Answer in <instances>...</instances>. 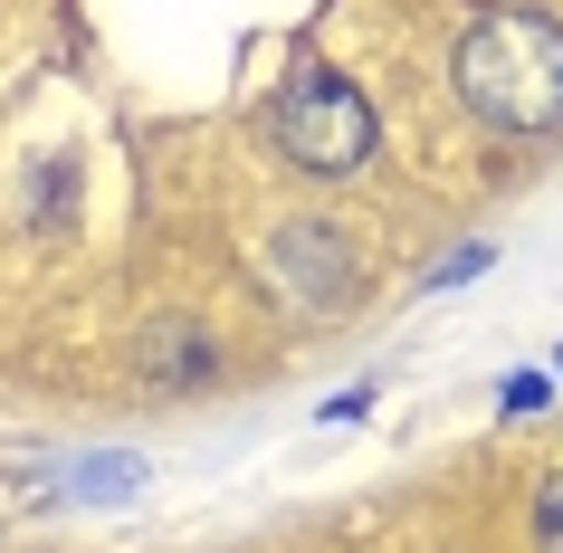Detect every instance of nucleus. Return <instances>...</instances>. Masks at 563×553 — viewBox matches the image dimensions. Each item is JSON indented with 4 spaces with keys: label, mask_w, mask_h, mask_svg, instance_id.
Segmentation results:
<instances>
[{
    "label": "nucleus",
    "mask_w": 563,
    "mask_h": 553,
    "mask_svg": "<svg viewBox=\"0 0 563 553\" xmlns=\"http://www.w3.org/2000/svg\"><path fill=\"white\" fill-rule=\"evenodd\" d=\"M449 87L487 134L526 144V134H554L563 124V30L544 10H487L459 30L449 48Z\"/></svg>",
    "instance_id": "nucleus-1"
},
{
    "label": "nucleus",
    "mask_w": 563,
    "mask_h": 553,
    "mask_svg": "<svg viewBox=\"0 0 563 553\" xmlns=\"http://www.w3.org/2000/svg\"><path fill=\"white\" fill-rule=\"evenodd\" d=\"M267 144L287 153L297 173H316V181H354L363 163H373V144H383V124H373V96H363L354 77L297 67V77L277 87V106H267Z\"/></svg>",
    "instance_id": "nucleus-2"
},
{
    "label": "nucleus",
    "mask_w": 563,
    "mask_h": 553,
    "mask_svg": "<svg viewBox=\"0 0 563 553\" xmlns=\"http://www.w3.org/2000/svg\"><path fill=\"white\" fill-rule=\"evenodd\" d=\"M354 239L334 230V220H287V230L267 239L258 258V287L287 306V316H334L344 296H354Z\"/></svg>",
    "instance_id": "nucleus-3"
},
{
    "label": "nucleus",
    "mask_w": 563,
    "mask_h": 553,
    "mask_svg": "<svg viewBox=\"0 0 563 553\" xmlns=\"http://www.w3.org/2000/svg\"><path fill=\"white\" fill-rule=\"evenodd\" d=\"M210 373H220V353H210L201 324H181V316H153L144 324V344H134V381H144V391L181 401V391H201Z\"/></svg>",
    "instance_id": "nucleus-4"
},
{
    "label": "nucleus",
    "mask_w": 563,
    "mask_h": 553,
    "mask_svg": "<svg viewBox=\"0 0 563 553\" xmlns=\"http://www.w3.org/2000/svg\"><path fill=\"white\" fill-rule=\"evenodd\" d=\"M487 258H497L487 239H459L449 258H430V267H420V287H430V296H440V287H468V277H487Z\"/></svg>",
    "instance_id": "nucleus-5"
},
{
    "label": "nucleus",
    "mask_w": 563,
    "mask_h": 553,
    "mask_svg": "<svg viewBox=\"0 0 563 553\" xmlns=\"http://www.w3.org/2000/svg\"><path fill=\"white\" fill-rule=\"evenodd\" d=\"M497 410H506V420H534V410H554V373H506V381H497Z\"/></svg>",
    "instance_id": "nucleus-6"
},
{
    "label": "nucleus",
    "mask_w": 563,
    "mask_h": 553,
    "mask_svg": "<svg viewBox=\"0 0 563 553\" xmlns=\"http://www.w3.org/2000/svg\"><path fill=\"white\" fill-rule=\"evenodd\" d=\"M534 544H544V553H563V467L544 477V487H534Z\"/></svg>",
    "instance_id": "nucleus-7"
},
{
    "label": "nucleus",
    "mask_w": 563,
    "mask_h": 553,
    "mask_svg": "<svg viewBox=\"0 0 563 553\" xmlns=\"http://www.w3.org/2000/svg\"><path fill=\"white\" fill-rule=\"evenodd\" d=\"M316 410H325V420H363V410H373V391L354 381V391H334V401H316Z\"/></svg>",
    "instance_id": "nucleus-8"
},
{
    "label": "nucleus",
    "mask_w": 563,
    "mask_h": 553,
    "mask_svg": "<svg viewBox=\"0 0 563 553\" xmlns=\"http://www.w3.org/2000/svg\"><path fill=\"white\" fill-rule=\"evenodd\" d=\"M554 381H563V353H554Z\"/></svg>",
    "instance_id": "nucleus-9"
}]
</instances>
